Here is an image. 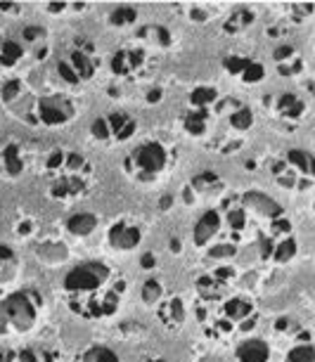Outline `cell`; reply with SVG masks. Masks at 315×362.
<instances>
[{
    "label": "cell",
    "instance_id": "1",
    "mask_svg": "<svg viewBox=\"0 0 315 362\" xmlns=\"http://www.w3.org/2000/svg\"><path fill=\"white\" fill-rule=\"evenodd\" d=\"M38 305L33 303L29 291L10 293L0 300V337L8 334H26L36 325Z\"/></svg>",
    "mask_w": 315,
    "mask_h": 362
},
{
    "label": "cell",
    "instance_id": "2",
    "mask_svg": "<svg viewBox=\"0 0 315 362\" xmlns=\"http://www.w3.org/2000/svg\"><path fill=\"white\" fill-rule=\"evenodd\" d=\"M109 277H112V270H109L105 263L88 261L69 270V275L64 277V289L67 293H71L74 298L93 296V293H98L102 286L109 282Z\"/></svg>",
    "mask_w": 315,
    "mask_h": 362
},
{
    "label": "cell",
    "instance_id": "3",
    "mask_svg": "<svg viewBox=\"0 0 315 362\" xmlns=\"http://www.w3.org/2000/svg\"><path fill=\"white\" fill-rule=\"evenodd\" d=\"M126 166H135L142 177L156 175L159 170H164V166H166V149H164L159 142H147V145L135 149L133 159L128 161Z\"/></svg>",
    "mask_w": 315,
    "mask_h": 362
},
{
    "label": "cell",
    "instance_id": "4",
    "mask_svg": "<svg viewBox=\"0 0 315 362\" xmlns=\"http://www.w3.org/2000/svg\"><path fill=\"white\" fill-rule=\"evenodd\" d=\"M38 116L45 126H62L74 119V105L64 95H47L38 100Z\"/></svg>",
    "mask_w": 315,
    "mask_h": 362
},
{
    "label": "cell",
    "instance_id": "5",
    "mask_svg": "<svg viewBox=\"0 0 315 362\" xmlns=\"http://www.w3.org/2000/svg\"><path fill=\"white\" fill-rule=\"evenodd\" d=\"M142 242V232L135 225H126V223H116L109 230V244L116 251H133L138 244Z\"/></svg>",
    "mask_w": 315,
    "mask_h": 362
},
{
    "label": "cell",
    "instance_id": "6",
    "mask_svg": "<svg viewBox=\"0 0 315 362\" xmlns=\"http://www.w3.org/2000/svg\"><path fill=\"white\" fill-rule=\"evenodd\" d=\"M86 194V177L76 173H62L52 182V197L57 199H71V197Z\"/></svg>",
    "mask_w": 315,
    "mask_h": 362
},
{
    "label": "cell",
    "instance_id": "7",
    "mask_svg": "<svg viewBox=\"0 0 315 362\" xmlns=\"http://www.w3.org/2000/svg\"><path fill=\"white\" fill-rule=\"evenodd\" d=\"M244 206L254 209L256 214H261V216H265V218H273V221L282 218V206H280V204H277L275 199H270L268 194L256 192V189H251V192H246V194H244Z\"/></svg>",
    "mask_w": 315,
    "mask_h": 362
},
{
    "label": "cell",
    "instance_id": "8",
    "mask_svg": "<svg viewBox=\"0 0 315 362\" xmlns=\"http://www.w3.org/2000/svg\"><path fill=\"white\" fill-rule=\"evenodd\" d=\"M221 230V214L218 211H207L195 225V244L197 247H207V244L218 235Z\"/></svg>",
    "mask_w": 315,
    "mask_h": 362
},
{
    "label": "cell",
    "instance_id": "9",
    "mask_svg": "<svg viewBox=\"0 0 315 362\" xmlns=\"http://www.w3.org/2000/svg\"><path fill=\"white\" fill-rule=\"evenodd\" d=\"M256 313H254V305L249 303V300H244V298H230V300H225L223 303V320H228V322L232 327H239L244 322V320H249V317H254Z\"/></svg>",
    "mask_w": 315,
    "mask_h": 362
},
{
    "label": "cell",
    "instance_id": "10",
    "mask_svg": "<svg viewBox=\"0 0 315 362\" xmlns=\"http://www.w3.org/2000/svg\"><path fill=\"white\" fill-rule=\"evenodd\" d=\"M239 362H268L270 360V346L263 339H249L237 348Z\"/></svg>",
    "mask_w": 315,
    "mask_h": 362
},
{
    "label": "cell",
    "instance_id": "11",
    "mask_svg": "<svg viewBox=\"0 0 315 362\" xmlns=\"http://www.w3.org/2000/svg\"><path fill=\"white\" fill-rule=\"evenodd\" d=\"M142 66V52L138 50H119L112 57V71L116 76H128Z\"/></svg>",
    "mask_w": 315,
    "mask_h": 362
},
{
    "label": "cell",
    "instance_id": "12",
    "mask_svg": "<svg viewBox=\"0 0 315 362\" xmlns=\"http://www.w3.org/2000/svg\"><path fill=\"white\" fill-rule=\"evenodd\" d=\"M0 170L10 177H17L22 175L24 170V159L19 154V147L17 145H5V149L0 152Z\"/></svg>",
    "mask_w": 315,
    "mask_h": 362
},
{
    "label": "cell",
    "instance_id": "13",
    "mask_svg": "<svg viewBox=\"0 0 315 362\" xmlns=\"http://www.w3.org/2000/svg\"><path fill=\"white\" fill-rule=\"evenodd\" d=\"M107 124H109V131H112L119 140H128L135 133V128H138V124H135V121L128 114H112V116H107Z\"/></svg>",
    "mask_w": 315,
    "mask_h": 362
},
{
    "label": "cell",
    "instance_id": "14",
    "mask_svg": "<svg viewBox=\"0 0 315 362\" xmlns=\"http://www.w3.org/2000/svg\"><path fill=\"white\" fill-rule=\"evenodd\" d=\"M95 228H98V216L95 214H76L67 221V230L76 237L91 235V232H95Z\"/></svg>",
    "mask_w": 315,
    "mask_h": 362
},
{
    "label": "cell",
    "instance_id": "15",
    "mask_svg": "<svg viewBox=\"0 0 315 362\" xmlns=\"http://www.w3.org/2000/svg\"><path fill=\"white\" fill-rule=\"evenodd\" d=\"M185 303H183V298H171L168 303H164L161 305V310H159V317L166 322L168 327H178V325H183L185 322Z\"/></svg>",
    "mask_w": 315,
    "mask_h": 362
},
{
    "label": "cell",
    "instance_id": "16",
    "mask_svg": "<svg viewBox=\"0 0 315 362\" xmlns=\"http://www.w3.org/2000/svg\"><path fill=\"white\" fill-rule=\"evenodd\" d=\"M275 109H277V114L282 116V119H299V116L304 114V102H301L297 95L285 93V95H280Z\"/></svg>",
    "mask_w": 315,
    "mask_h": 362
},
{
    "label": "cell",
    "instance_id": "17",
    "mask_svg": "<svg viewBox=\"0 0 315 362\" xmlns=\"http://www.w3.org/2000/svg\"><path fill=\"white\" fill-rule=\"evenodd\" d=\"M197 291H200L202 300H211V303H214V300H221L223 298L225 284L218 282L214 275H207V277H202L200 282H197Z\"/></svg>",
    "mask_w": 315,
    "mask_h": 362
},
{
    "label": "cell",
    "instance_id": "18",
    "mask_svg": "<svg viewBox=\"0 0 315 362\" xmlns=\"http://www.w3.org/2000/svg\"><path fill=\"white\" fill-rule=\"evenodd\" d=\"M71 66H74V71H76V76L79 81H88V78H93V74H95V64H93V59H91V54L84 52V50H71Z\"/></svg>",
    "mask_w": 315,
    "mask_h": 362
},
{
    "label": "cell",
    "instance_id": "19",
    "mask_svg": "<svg viewBox=\"0 0 315 362\" xmlns=\"http://www.w3.org/2000/svg\"><path fill=\"white\" fill-rule=\"evenodd\" d=\"M22 57H24V45L19 43V40H12V38L3 40V45H0V62L5 66H12Z\"/></svg>",
    "mask_w": 315,
    "mask_h": 362
},
{
    "label": "cell",
    "instance_id": "20",
    "mask_svg": "<svg viewBox=\"0 0 315 362\" xmlns=\"http://www.w3.org/2000/svg\"><path fill=\"white\" fill-rule=\"evenodd\" d=\"M183 126H185V131H188L190 135H195V138L204 135V131H207V109H197V112H190L188 116H185Z\"/></svg>",
    "mask_w": 315,
    "mask_h": 362
},
{
    "label": "cell",
    "instance_id": "21",
    "mask_svg": "<svg viewBox=\"0 0 315 362\" xmlns=\"http://www.w3.org/2000/svg\"><path fill=\"white\" fill-rule=\"evenodd\" d=\"M287 161H290L299 173L313 175V154L306 152V149H292V152L287 154Z\"/></svg>",
    "mask_w": 315,
    "mask_h": 362
},
{
    "label": "cell",
    "instance_id": "22",
    "mask_svg": "<svg viewBox=\"0 0 315 362\" xmlns=\"http://www.w3.org/2000/svg\"><path fill=\"white\" fill-rule=\"evenodd\" d=\"M297 239H292V237H287L282 239V242H277L275 247H273V261L275 263H290L294 256H297Z\"/></svg>",
    "mask_w": 315,
    "mask_h": 362
},
{
    "label": "cell",
    "instance_id": "23",
    "mask_svg": "<svg viewBox=\"0 0 315 362\" xmlns=\"http://www.w3.org/2000/svg\"><path fill=\"white\" fill-rule=\"evenodd\" d=\"M81 362H121V358L112 351V348L95 346V348H91L88 353H84V358H81Z\"/></svg>",
    "mask_w": 315,
    "mask_h": 362
},
{
    "label": "cell",
    "instance_id": "24",
    "mask_svg": "<svg viewBox=\"0 0 315 362\" xmlns=\"http://www.w3.org/2000/svg\"><path fill=\"white\" fill-rule=\"evenodd\" d=\"M135 19H138V10L131 8V5H119V8H114L112 15H109V22H112L114 26L133 24Z\"/></svg>",
    "mask_w": 315,
    "mask_h": 362
},
{
    "label": "cell",
    "instance_id": "25",
    "mask_svg": "<svg viewBox=\"0 0 315 362\" xmlns=\"http://www.w3.org/2000/svg\"><path fill=\"white\" fill-rule=\"evenodd\" d=\"M140 296L145 300V305H156L164 298V286L156 282V279H147V282L142 284Z\"/></svg>",
    "mask_w": 315,
    "mask_h": 362
},
{
    "label": "cell",
    "instance_id": "26",
    "mask_svg": "<svg viewBox=\"0 0 315 362\" xmlns=\"http://www.w3.org/2000/svg\"><path fill=\"white\" fill-rule=\"evenodd\" d=\"M230 124L232 128H237V131H249V128L254 126V114L246 107H237L235 112L230 114Z\"/></svg>",
    "mask_w": 315,
    "mask_h": 362
},
{
    "label": "cell",
    "instance_id": "27",
    "mask_svg": "<svg viewBox=\"0 0 315 362\" xmlns=\"http://www.w3.org/2000/svg\"><path fill=\"white\" fill-rule=\"evenodd\" d=\"M221 185V180H218V175L214 173V170H204V173H200L193 180V187L197 189V192H209V189H214Z\"/></svg>",
    "mask_w": 315,
    "mask_h": 362
},
{
    "label": "cell",
    "instance_id": "28",
    "mask_svg": "<svg viewBox=\"0 0 315 362\" xmlns=\"http://www.w3.org/2000/svg\"><path fill=\"white\" fill-rule=\"evenodd\" d=\"M0 362H38V358L29 348H19V351L8 348V351L0 353Z\"/></svg>",
    "mask_w": 315,
    "mask_h": 362
},
{
    "label": "cell",
    "instance_id": "29",
    "mask_svg": "<svg viewBox=\"0 0 315 362\" xmlns=\"http://www.w3.org/2000/svg\"><path fill=\"white\" fill-rule=\"evenodd\" d=\"M193 98V105L197 109H207L209 105H214L216 98H218V93L214 90V88H197V90L190 95Z\"/></svg>",
    "mask_w": 315,
    "mask_h": 362
},
{
    "label": "cell",
    "instance_id": "30",
    "mask_svg": "<svg viewBox=\"0 0 315 362\" xmlns=\"http://www.w3.org/2000/svg\"><path fill=\"white\" fill-rule=\"evenodd\" d=\"M287 362H315V348L311 344L294 346L287 355Z\"/></svg>",
    "mask_w": 315,
    "mask_h": 362
},
{
    "label": "cell",
    "instance_id": "31",
    "mask_svg": "<svg viewBox=\"0 0 315 362\" xmlns=\"http://www.w3.org/2000/svg\"><path fill=\"white\" fill-rule=\"evenodd\" d=\"M251 22H254V15H251L249 10H237L235 15H232L230 19H228V24H225V31H237V29H244V26H249Z\"/></svg>",
    "mask_w": 315,
    "mask_h": 362
},
{
    "label": "cell",
    "instance_id": "32",
    "mask_svg": "<svg viewBox=\"0 0 315 362\" xmlns=\"http://www.w3.org/2000/svg\"><path fill=\"white\" fill-rule=\"evenodd\" d=\"M225 218H228V225L232 230H244V225H246V211L242 206H232L228 209V214H225Z\"/></svg>",
    "mask_w": 315,
    "mask_h": 362
},
{
    "label": "cell",
    "instance_id": "33",
    "mask_svg": "<svg viewBox=\"0 0 315 362\" xmlns=\"http://www.w3.org/2000/svg\"><path fill=\"white\" fill-rule=\"evenodd\" d=\"M251 59H246V57H225L223 59V66H225V71H230V74H235V76H239L246 66H249Z\"/></svg>",
    "mask_w": 315,
    "mask_h": 362
},
{
    "label": "cell",
    "instance_id": "34",
    "mask_svg": "<svg viewBox=\"0 0 315 362\" xmlns=\"http://www.w3.org/2000/svg\"><path fill=\"white\" fill-rule=\"evenodd\" d=\"M263 76H265V69H263V64H258V62H249V66L242 71V78L246 83H256V81H261Z\"/></svg>",
    "mask_w": 315,
    "mask_h": 362
},
{
    "label": "cell",
    "instance_id": "35",
    "mask_svg": "<svg viewBox=\"0 0 315 362\" xmlns=\"http://www.w3.org/2000/svg\"><path fill=\"white\" fill-rule=\"evenodd\" d=\"M91 133H93L98 140H107L109 135H112V131H109V124H107V116H100V119H95V121H93Z\"/></svg>",
    "mask_w": 315,
    "mask_h": 362
},
{
    "label": "cell",
    "instance_id": "36",
    "mask_svg": "<svg viewBox=\"0 0 315 362\" xmlns=\"http://www.w3.org/2000/svg\"><path fill=\"white\" fill-rule=\"evenodd\" d=\"M57 74L67 81V83H71V86H74V83H79L76 71H74V66H71L69 62H67V59H59V62H57Z\"/></svg>",
    "mask_w": 315,
    "mask_h": 362
},
{
    "label": "cell",
    "instance_id": "37",
    "mask_svg": "<svg viewBox=\"0 0 315 362\" xmlns=\"http://www.w3.org/2000/svg\"><path fill=\"white\" fill-rule=\"evenodd\" d=\"M19 93H22V83H19L17 78L8 81V83L3 86V100H5V102L17 100V98H19Z\"/></svg>",
    "mask_w": 315,
    "mask_h": 362
},
{
    "label": "cell",
    "instance_id": "38",
    "mask_svg": "<svg viewBox=\"0 0 315 362\" xmlns=\"http://www.w3.org/2000/svg\"><path fill=\"white\" fill-rule=\"evenodd\" d=\"M237 254V249L232 244H216L214 249H209V256L211 258H232Z\"/></svg>",
    "mask_w": 315,
    "mask_h": 362
},
{
    "label": "cell",
    "instance_id": "39",
    "mask_svg": "<svg viewBox=\"0 0 315 362\" xmlns=\"http://www.w3.org/2000/svg\"><path fill=\"white\" fill-rule=\"evenodd\" d=\"M273 57H275L280 64L287 62V59H292V57H294V45H280V47H275Z\"/></svg>",
    "mask_w": 315,
    "mask_h": 362
},
{
    "label": "cell",
    "instance_id": "40",
    "mask_svg": "<svg viewBox=\"0 0 315 362\" xmlns=\"http://www.w3.org/2000/svg\"><path fill=\"white\" fill-rule=\"evenodd\" d=\"M24 38L26 40H38V38H45V29H40V26H26L24 29Z\"/></svg>",
    "mask_w": 315,
    "mask_h": 362
},
{
    "label": "cell",
    "instance_id": "41",
    "mask_svg": "<svg viewBox=\"0 0 315 362\" xmlns=\"http://www.w3.org/2000/svg\"><path fill=\"white\" fill-rule=\"evenodd\" d=\"M64 166V152H52L50 159H47V168L50 170H59Z\"/></svg>",
    "mask_w": 315,
    "mask_h": 362
},
{
    "label": "cell",
    "instance_id": "42",
    "mask_svg": "<svg viewBox=\"0 0 315 362\" xmlns=\"http://www.w3.org/2000/svg\"><path fill=\"white\" fill-rule=\"evenodd\" d=\"M12 261H15V251L5 247V244H0V265H8Z\"/></svg>",
    "mask_w": 315,
    "mask_h": 362
},
{
    "label": "cell",
    "instance_id": "43",
    "mask_svg": "<svg viewBox=\"0 0 315 362\" xmlns=\"http://www.w3.org/2000/svg\"><path fill=\"white\" fill-rule=\"evenodd\" d=\"M214 277L218 279V282H228V279L230 277H235V270H232V268H218L216 272H214Z\"/></svg>",
    "mask_w": 315,
    "mask_h": 362
},
{
    "label": "cell",
    "instance_id": "44",
    "mask_svg": "<svg viewBox=\"0 0 315 362\" xmlns=\"http://www.w3.org/2000/svg\"><path fill=\"white\" fill-rule=\"evenodd\" d=\"M154 263H156V258H154L152 254H145V256L140 258V265H142L145 270H152V268H154Z\"/></svg>",
    "mask_w": 315,
    "mask_h": 362
},
{
    "label": "cell",
    "instance_id": "45",
    "mask_svg": "<svg viewBox=\"0 0 315 362\" xmlns=\"http://www.w3.org/2000/svg\"><path fill=\"white\" fill-rule=\"evenodd\" d=\"M290 228H292L290 221H282V218H277V221H275V230L277 232H290Z\"/></svg>",
    "mask_w": 315,
    "mask_h": 362
},
{
    "label": "cell",
    "instance_id": "46",
    "mask_svg": "<svg viewBox=\"0 0 315 362\" xmlns=\"http://www.w3.org/2000/svg\"><path fill=\"white\" fill-rule=\"evenodd\" d=\"M171 204H173V197H171V194L161 197V199H159V209H161V211H168V209H171Z\"/></svg>",
    "mask_w": 315,
    "mask_h": 362
},
{
    "label": "cell",
    "instance_id": "47",
    "mask_svg": "<svg viewBox=\"0 0 315 362\" xmlns=\"http://www.w3.org/2000/svg\"><path fill=\"white\" fill-rule=\"evenodd\" d=\"M67 10V3H62V0H57V3H50L47 5V12H62Z\"/></svg>",
    "mask_w": 315,
    "mask_h": 362
},
{
    "label": "cell",
    "instance_id": "48",
    "mask_svg": "<svg viewBox=\"0 0 315 362\" xmlns=\"http://www.w3.org/2000/svg\"><path fill=\"white\" fill-rule=\"evenodd\" d=\"M147 100L152 102V105H156V102L161 100V90L159 88H154V90H149V95H147Z\"/></svg>",
    "mask_w": 315,
    "mask_h": 362
},
{
    "label": "cell",
    "instance_id": "49",
    "mask_svg": "<svg viewBox=\"0 0 315 362\" xmlns=\"http://www.w3.org/2000/svg\"><path fill=\"white\" fill-rule=\"evenodd\" d=\"M287 327H290V320H287V317H280L275 322V329H280V332H285Z\"/></svg>",
    "mask_w": 315,
    "mask_h": 362
},
{
    "label": "cell",
    "instance_id": "50",
    "mask_svg": "<svg viewBox=\"0 0 315 362\" xmlns=\"http://www.w3.org/2000/svg\"><path fill=\"white\" fill-rule=\"evenodd\" d=\"M193 19H195V22H204V19H207V12H204V10H193Z\"/></svg>",
    "mask_w": 315,
    "mask_h": 362
},
{
    "label": "cell",
    "instance_id": "51",
    "mask_svg": "<svg viewBox=\"0 0 315 362\" xmlns=\"http://www.w3.org/2000/svg\"><path fill=\"white\" fill-rule=\"evenodd\" d=\"M171 251H173V254H178V251H181V242H178V239H173V242H171Z\"/></svg>",
    "mask_w": 315,
    "mask_h": 362
},
{
    "label": "cell",
    "instance_id": "52",
    "mask_svg": "<svg viewBox=\"0 0 315 362\" xmlns=\"http://www.w3.org/2000/svg\"><path fill=\"white\" fill-rule=\"evenodd\" d=\"M19 232H22V235H26V232H31V225H29V223H24L22 228H19Z\"/></svg>",
    "mask_w": 315,
    "mask_h": 362
},
{
    "label": "cell",
    "instance_id": "53",
    "mask_svg": "<svg viewBox=\"0 0 315 362\" xmlns=\"http://www.w3.org/2000/svg\"><path fill=\"white\" fill-rule=\"evenodd\" d=\"M147 362H166V360H147Z\"/></svg>",
    "mask_w": 315,
    "mask_h": 362
}]
</instances>
